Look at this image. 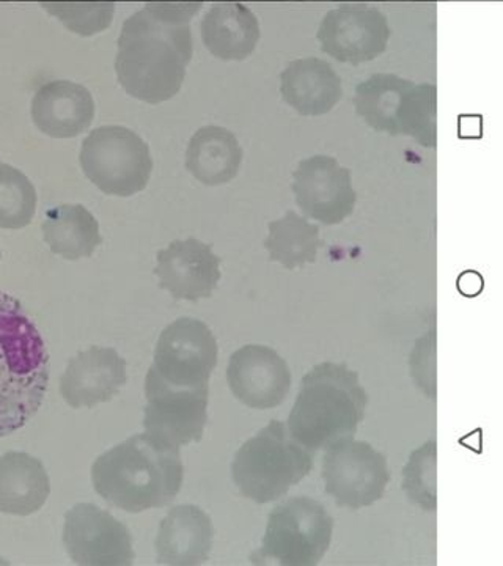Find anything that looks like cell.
Wrapping results in <instances>:
<instances>
[{"instance_id":"7402d4cb","label":"cell","mask_w":503,"mask_h":566,"mask_svg":"<svg viewBox=\"0 0 503 566\" xmlns=\"http://www.w3.org/2000/svg\"><path fill=\"white\" fill-rule=\"evenodd\" d=\"M50 493V475L40 460L24 452H9L0 458V512L33 515L46 504Z\"/></svg>"},{"instance_id":"3957f363","label":"cell","mask_w":503,"mask_h":566,"mask_svg":"<svg viewBox=\"0 0 503 566\" xmlns=\"http://www.w3.org/2000/svg\"><path fill=\"white\" fill-rule=\"evenodd\" d=\"M50 382V354L20 301L0 292V438L39 412Z\"/></svg>"},{"instance_id":"7c38bea8","label":"cell","mask_w":503,"mask_h":566,"mask_svg":"<svg viewBox=\"0 0 503 566\" xmlns=\"http://www.w3.org/2000/svg\"><path fill=\"white\" fill-rule=\"evenodd\" d=\"M292 189L305 218L323 226L345 222L356 208L352 170L333 156L315 155L297 164Z\"/></svg>"},{"instance_id":"cb8c5ba5","label":"cell","mask_w":503,"mask_h":566,"mask_svg":"<svg viewBox=\"0 0 503 566\" xmlns=\"http://www.w3.org/2000/svg\"><path fill=\"white\" fill-rule=\"evenodd\" d=\"M41 230L51 252L71 262L92 256L103 243L98 221L82 205H59L51 208L44 216Z\"/></svg>"},{"instance_id":"44dd1931","label":"cell","mask_w":503,"mask_h":566,"mask_svg":"<svg viewBox=\"0 0 503 566\" xmlns=\"http://www.w3.org/2000/svg\"><path fill=\"white\" fill-rule=\"evenodd\" d=\"M200 32L208 51L226 62L251 57L260 40L255 13L240 2L214 3L201 20Z\"/></svg>"},{"instance_id":"484cf974","label":"cell","mask_w":503,"mask_h":566,"mask_svg":"<svg viewBox=\"0 0 503 566\" xmlns=\"http://www.w3.org/2000/svg\"><path fill=\"white\" fill-rule=\"evenodd\" d=\"M36 210V191L21 170L0 163V227L24 229Z\"/></svg>"},{"instance_id":"5b68a950","label":"cell","mask_w":503,"mask_h":566,"mask_svg":"<svg viewBox=\"0 0 503 566\" xmlns=\"http://www.w3.org/2000/svg\"><path fill=\"white\" fill-rule=\"evenodd\" d=\"M356 114L370 128L408 136L425 148L438 145V87L416 84L397 74H373L354 92Z\"/></svg>"},{"instance_id":"9a60e30c","label":"cell","mask_w":503,"mask_h":566,"mask_svg":"<svg viewBox=\"0 0 503 566\" xmlns=\"http://www.w3.org/2000/svg\"><path fill=\"white\" fill-rule=\"evenodd\" d=\"M227 382L238 401L266 411L281 406L292 390L293 376L281 354L270 346L245 345L230 357Z\"/></svg>"},{"instance_id":"277c9868","label":"cell","mask_w":503,"mask_h":566,"mask_svg":"<svg viewBox=\"0 0 503 566\" xmlns=\"http://www.w3.org/2000/svg\"><path fill=\"white\" fill-rule=\"evenodd\" d=\"M368 394L346 364L315 365L302 378L286 427L312 453L354 439L363 423Z\"/></svg>"},{"instance_id":"603a6c76","label":"cell","mask_w":503,"mask_h":566,"mask_svg":"<svg viewBox=\"0 0 503 566\" xmlns=\"http://www.w3.org/2000/svg\"><path fill=\"white\" fill-rule=\"evenodd\" d=\"M242 148L237 136L222 126H203L186 150V169L205 186L227 185L240 172Z\"/></svg>"},{"instance_id":"7a4b0ae2","label":"cell","mask_w":503,"mask_h":566,"mask_svg":"<svg viewBox=\"0 0 503 566\" xmlns=\"http://www.w3.org/2000/svg\"><path fill=\"white\" fill-rule=\"evenodd\" d=\"M182 476L180 449L147 433L126 439L92 468L96 493L128 513L169 505L180 493Z\"/></svg>"},{"instance_id":"5bb4252c","label":"cell","mask_w":503,"mask_h":566,"mask_svg":"<svg viewBox=\"0 0 503 566\" xmlns=\"http://www.w3.org/2000/svg\"><path fill=\"white\" fill-rule=\"evenodd\" d=\"M145 397V433L177 449L201 441L210 390L171 389L147 374Z\"/></svg>"},{"instance_id":"f1b7e54d","label":"cell","mask_w":503,"mask_h":566,"mask_svg":"<svg viewBox=\"0 0 503 566\" xmlns=\"http://www.w3.org/2000/svg\"><path fill=\"white\" fill-rule=\"evenodd\" d=\"M0 259H2V252H0Z\"/></svg>"},{"instance_id":"52a82bcc","label":"cell","mask_w":503,"mask_h":566,"mask_svg":"<svg viewBox=\"0 0 503 566\" xmlns=\"http://www.w3.org/2000/svg\"><path fill=\"white\" fill-rule=\"evenodd\" d=\"M334 520L323 504L294 495L272 510L256 560L283 566L318 565L329 551Z\"/></svg>"},{"instance_id":"8992f818","label":"cell","mask_w":503,"mask_h":566,"mask_svg":"<svg viewBox=\"0 0 503 566\" xmlns=\"http://www.w3.org/2000/svg\"><path fill=\"white\" fill-rule=\"evenodd\" d=\"M313 453L290 433L286 423L271 420L238 450L232 463L234 485L256 504L286 495L311 474Z\"/></svg>"},{"instance_id":"d6986e66","label":"cell","mask_w":503,"mask_h":566,"mask_svg":"<svg viewBox=\"0 0 503 566\" xmlns=\"http://www.w3.org/2000/svg\"><path fill=\"white\" fill-rule=\"evenodd\" d=\"M214 527L197 505H178L161 521L156 536L159 565L196 566L210 558Z\"/></svg>"},{"instance_id":"6da1fadb","label":"cell","mask_w":503,"mask_h":566,"mask_svg":"<svg viewBox=\"0 0 503 566\" xmlns=\"http://www.w3.org/2000/svg\"><path fill=\"white\" fill-rule=\"evenodd\" d=\"M201 2H153L123 24L115 73L133 98L169 102L181 91L192 61L191 20Z\"/></svg>"},{"instance_id":"d4e9b609","label":"cell","mask_w":503,"mask_h":566,"mask_svg":"<svg viewBox=\"0 0 503 566\" xmlns=\"http://www.w3.org/2000/svg\"><path fill=\"white\" fill-rule=\"evenodd\" d=\"M268 229L270 234L264 241V248L270 252L271 262L281 263L290 271L316 263L323 245L316 223L290 210L282 219L270 222Z\"/></svg>"},{"instance_id":"2e32d148","label":"cell","mask_w":503,"mask_h":566,"mask_svg":"<svg viewBox=\"0 0 503 566\" xmlns=\"http://www.w3.org/2000/svg\"><path fill=\"white\" fill-rule=\"evenodd\" d=\"M159 286L177 301L211 297L221 281V259L212 252L210 244L196 238L177 240L158 252Z\"/></svg>"},{"instance_id":"9c48e42d","label":"cell","mask_w":503,"mask_h":566,"mask_svg":"<svg viewBox=\"0 0 503 566\" xmlns=\"http://www.w3.org/2000/svg\"><path fill=\"white\" fill-rule=\"evenodd\" d=\"M218 354V342L210 327L185 316L159 335L148 375L171 389L210 390Z\"/></svg>"},{"instance_id":"4fadbf2b","label":"cell","mask_w":503,"mask_h":566,"mask_svg":"<svg viewBox=\"0 0 503 566\" xmlns=\"http://www.w3.org/2000/svg\"><path fill=\"white\" fill-rule=\"evenodd\" d=\"M63 543L76 565L128 566L136 557L128 527L92 504L74 505L66 513Z\"/></svg>"},{"instance_id":"ac0fdd59","label":"cell","mask_w":503,"mask_h":566,"mask_svg":"<svg viewBox=\"0 0 503 566\" xmlns=\"http://www.w3.org/2000/svg\"><path fill=\"white\" fill-rule=\"evenodd\" d=\"M93 117L92 93L76 82H46L32 99L33 123L41 133L55 139H71L87 132Z\"/></svg>"},{"instance_id":"ba28073f","label":"cell","mask_w":503,"mask_h":566,"mask_svg":"<svg viewBox=\"0 0 503 566\" xmlns=\"http://www.w3.org/2000/svg\"><path fill=\"white\" fill-rule=\"evenodd\" d=\"M81 167L88 180L107 196L132 197L150 181V147L125 126L93 129L81 148Z\"/></svg>"},{"instance_id":"4316f807","label":"cell","mask_w":503,"mask_h":566,"mask_svg":"<svg viewBox=\"0 0 503 566\" xmlns=\"http://www.w3.org/2000/svg\"><path fill=\"white\" fill-rule=\"evenodd\" d=\"M438 449L436 441L427 442L413 450L408 464L402 469V491L413 505L423 512H434L438 506L436 499V461Z\"/></svg>"},{"instance_id":"30bf717a","label":"cell","mask_w":503,"mask_h":566,"mask_svg":"<svg viewBox=\"0 0 503 566\" xmlns=\"http://www.w3.org/2000/svg\"><path fill=\"white\" fill-rule=\"evenodd\" d=\"M324 491L335 504L360 510L381 501L390 482L386 457L364 441L338 442L323 457Z\"/></svg>"},{"instance_id":"8fae6325","label":"cell","mask_w":503,"mask_h":566,"mask_svg":"<svg viewBox=\"0 0 503 566\" xmlns=\"http://www.w3.org/2000/svg\"><path fill=\"white\" fill-rule=\"evenodd\" d=\"M390 35L392 29L381 10L367 3H342L324 14L316 39L324 54L357 66L383 55Z\"/></svg>"},{"instance_id":"e0dca14e","label":"cell","mask_w":503,"mask_h":566,"mask_svg":"<svg viewBox=\"0 0 503 566\" xmlns=\"http://www.w3.org/2000/svg\"><path fill=\"white\" fill-rule=\"evenodd\" d=\"M126 379V360L120 354L92 346L70 360L61 378V392L71 408H93L111 401Z\"/></svg>"},{"instance_id":"83f0119b","label":"cell","mask_w":503,"mask_h":566,"mask_svg":"<svg viewBox=\"0 0 503 566\" xmlns=\"http://www.w3.org/2000/svg\"><path fill=\"white\" fill-rule=\"evenodd\" d=\"M51 14L70 29L82 36L95 35L104 29L109 28L114 18V2L96 3H41Z\"/></svg>"},{"instance_id":"ffe728a7","label":"cell","mask_w":503,"mask_h":566,"mask_svg":"<svg viewBox=\"0 0 503 566\" xmlns=\"http://www.w3.org/2000/svg\"><path fill=\"white\" fill-rule=\"evenodd\" d=\"M281 93L283 102L302 117H319L342 102V77L322 59H297L282 71Z\"/></svg>"}]
</instances>
